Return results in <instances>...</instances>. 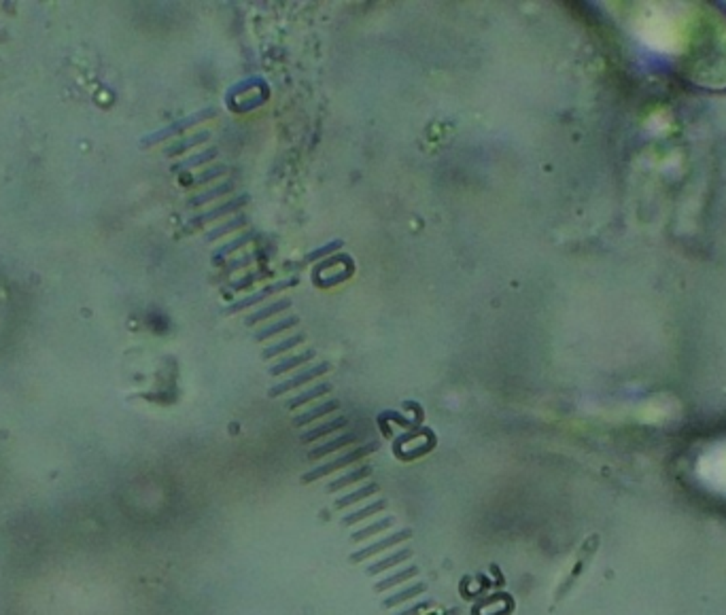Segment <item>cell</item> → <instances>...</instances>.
I'll return each mask as SVG.
<instances>
[{
  "mask_svg": "<svg viewBox=\"0 0 726 615\" xmlns=\"http://www.w3.org/2000/svg\"><path fill=\"white\" fill-rule=\"evenodd\" d=\"M376 448H378L376 441H370V443H365V446H361V448H355V450H351V452H346V454H340L338 458H333V461H329V463H325V465L314 467V469L308 471L302 480H304L306 484H311L314 480L325 478V475H329V473H333V471H338V469H342V467H346V465H351V463L361 461L363 456L376 452Z\"/></svg>",
  "mask_w": 726,
  "mask_h": 615,
  "instance_id": "1",
  "label": "cell"
},
{
  "mask_svg": "<svg viewBox=\"0 0 726 615\" xmlns=\"http://www.w3.org/2000/svg\"><path fill=\"white\" fill-rule=\"evenodd\" d=\"M296 285H300V278H298V276L281 278L279 283H274V285H270V287H266V289H261V291H257V293H253V295H249V298H242V300H238V302L225 306L223 308V314H238V312H242V310H247V308L255 306V304L268 300L270 295H276V293H281V291H285V289H289V287H296Z\"/></svg>",
  "mask_w": 726,
  "mask_h": 615,
  "instance_id": "2",
  "label": "cell"
},
{
  "mask_svg": "<svg viewBox=\"0 0 726 615\" xmlns=\"http://www.w3.org/2000/svg\"><path fill=\"white\" fill-rule=\"evenodd\" d=\"M249 202H251V196H249V194H240V196H236V198H232V200H227V202H223V204L214 206L212 210H208V212H202V214L194 216V219L187 223V231L202 227V225H204V223H208V221H214V219L227 216L229 212L242 210V208L249 204Z\"/></svg>",
  "mask_w": 726,
  "mask_h": 615,
  "instance_id": "3",
  "label": "cell"
},
{
  "mask_svg": "<svg viewBox=\"0 0 726 615\" xmlns=\"http://www.w3.org/2000/svg\"><path fill=\"white\" fill-rule=\"evenodd\" d=\"M327 372H329V363H318V365H312V367H308V369L300 372L298 376H294V378H289V380H285V382H281V384L272 387V389L268 391V395L274 399V397H279V395H285V393H287V391H291V389H300V387H304L306 382H311V380L318 378V376H323V374H327Z\"/></svg>",
  "mask_w": 726,
  "mask_h": 615,
  "instance_id": "4",
  "label": "cell"
},
{
  "mask_svg": "<svg viewBox=\"0 0 726 615\" xmlns=\"http://www.w3.org/2000/svg\"><path fill=\"white\" fill-rule=\"evenodd\" d=\"M408 539H413V530H410V528H404V530H400V532H393V535H389V537H385V539H380V541H376V543L363 547V550L353 552V554H351V562L368 560V558L380 554L383 550L393 547V545H398V543H404V541H408Z\"/></svg>",
  "mask_w": 726,
  "mask_h": 615,
  "instance_id": "5",
  "label": "cell"
},
{
  "mask_svg": "<svg viewBox=\"0 0 726 615\" xmlns=\"http://www.w3.org/2000/svg\"><path fill=\"white\" fill-rule=\"evenodd\" d=\"M217 115V108H202V110H198L196 115H190L187 119H183V121H177L175 125H170V127H166L164 132H157L155 136H151L145 144H153V142H157V140H164V138H168V136H172V134H181V132H185V130H190V127H194L196 123H202V121H207V119H212Z\"/></svg>",
  "mask_w": 726,
  "mask_h": 615,
  "instance_id": "6",
  "label": "cell"
},
{
  "mask_svg": "<svg viewBox=\"0 0 726 615\" xmlns=\"http://www.w3.org/2000/svg\"><path fill=\"white\" fill-rule=\"evenodd\" d=\"M357 439H359L357 433H344V435H340V437H336V439H331V441H327V443H323L318 448H312L311 452H308V458L311 461H318V458H323V456H327V454H331V452H336L340 448H346V446L355 443Z\"/></svg>",
  "mask_w": 726,
  "mask_h": 615,
  "instance_id": "7",
  "label": "cell"
},
{
  "mask_svg": "<svg viewBox=\"0 0 726 615\" xmlns=\"http://www.w3.org/2000/svg\"><path fill=\"white\" fill-rule=\"evenodd\" d=\"M259 233L255 231V229H249V231H244V233H240L238 238H234L232 242H227V244H223L214 255H212V263L214 266H223V257H227V255H232V253H236V251H240L244 244H249L251 240H255Z\"/></svg>",
  "mask_w": 726,
  "mask_h": 615,
  "instance_id": "8",
  "label": "cell"
},
{
  "mask_svg": "<svg viewBox=\"0 0 726 615\" xmlns=\"http://www.w3.org/2000/svg\"><path fill=\"white\" fill-rule=\"evenodd\" d=\"M346 426H348V418H346V416H338V418H333V420H329V422H323V424H318V426H312L311 431H306V433L302 435V441H304V443H311V441H316V439H321V437H325V435H329V433H333V431L346 429Z\"/></svg>",
  "mask_w": 726,
  "mask_h": 615,
  "instance_id": "9",
  "label": "cell"
},
{
  "mask_svg": "<svg viewBox=\"0 0 726 615\" xmlns=\"http://www.w3.org/2000/svg\"><path fill=\"white\" fill-rule=\"evenodd\" d=\"M370 473H372V469H370V467H359V469H353V471H348V473L340 475L338 480L329 482V484L325 486V490H327V493H338V490H342V488H346V486H351V484H355V482H363V480L370 475Z\"/></svg>",
  "mask_w": 726,
  "mask_h": 615,
  "instance_id": "10",
  "label": "cell"
},
{
  "mask_svg": "<svg viewBox=\"0 0 726 615\" xmlns=\"http://www.w3.org/2000/svg\"><path fill=\"white\" fill-rule=\"evenodd\" d=\"M314 357H316V352H314L312 348H308V350H304V352H300V354H296V357L281 359L276 365L270 367V374H272V376H281V374H285V372H289V369H296V367L304 365V363H311Z\"/></svg>",
  "mask_w": 726,
  "mask_h": 615,
  "instance_id": "11",
  "label": "cell"
},
{
  "mask_svg": "<svg viewBox=\"0 0 726 615\" xmlns=\"http://www.w3.org/2000/svg\"><path fill=\"white\" fill-rule=\"evenodd\" d=\"M408 558H413V550H410V547L400 550V552H395V554H391V556H387V558H380L378 562L370 564V567H368V575L374 577V575H378V573H383V571H387V569H391V567H398L400 562H404V560H408Z\"/></svg>",
  "mask_w": 726,
  "mask_h": 615,
  "instance_id": "12",
  "label": "cell"
},
{
  "mask_svg": "<svg viewBox=\"0 0 726 615\" xmlns=\"http://www.w3.org/2000/svg\"><path fill=\"white\" fill-rule=\"evenodd\" d=\"M329 393H331V384H329V382H321V384L312 387V389H308V391H304V393L296 395L294 399H289V401H287V408H289V410H298V408H302V406L311 404L312 399H316V397H323V395H329Z\"/></svg>",
  "mask_w": 726,
  "mask_h": 615,
  "instance_id": "13",
  "label": "cell"
},
{
  "mask_svg": "<svg viewBox=\"0 0 726 615\" xmlns=\"http://www.w3.org/2000/svg\"><path fill=\"white\" fill-rule=\"evenodd\" d=\"M298 322H300L298 316H285V318H281L279 322H272V325H268V327H261L259 331H255L253 337H255V342H264V340H268V337H272V335H279V333H283V331L296 327Z\"/></svg>",
  "mask_w": 726,
  "mask_h": 615,
  "instance_id": "14",
  "label": "cell"
},
{
  "mask_svg": "<svg viewBox=\"0 0 726 615\" xmlns=\"http://www.w3.org/2000/svg\"><path fill=\"white\" fill-rule=\"evenodd\" d=\"M422 592H427V586H425V584H415V586H408V588H404V590H400V592L391 594L389 599H385L383 607H385V609H393V607H398V605H404L406 601H415V596L422 594Z\"/></svg>",
  "mask_w": 726,
  "mask_h": 615,
  "instance_id": "15",
  "label": "cell"
},
{
  "mask_svg": "<svg viewBox=\"0 0 726 615\" xmlns=\"http://www.w3.org/2000/svg\"><path fill=\"white\" fill-rule=\"evenodd\" d=\"M289 308H291V300H279V302H274V304H270V306L261 308V310L249 314V316L244 318V325H247V327H253V325H257V322H261V320H266V318H270V316H274V314H279V312H283V310H289Z\"/></svg>",
  "mask_w": 726,
  "mask_h": 615,
  "instance_id": "16",
  "label": "cell"
},
{
  "mask_svg": "<svg viewBox=\"0 0 726 615\" xmlns=\"http://www.w3.org/2000/svg\"><path fill=\"white\" fill-rule=\"evenodd\" d=\"M340 408V401H325V404H321V406H314L312 410L308 411H304L302 416H296L294 418V424L296 426H304V424H308V422H312V420H318V418H323L325 414H331V411H336Z\"/></svg>",
  "mask_w": 726,
  "mask_h": 615,
  "instance_id": "17",
  "label": "cell"
},
{
  "mask_svg": "<svg viewBox=\"0 0 726 615\" xmlns=\"http://www.w3.org/2000/svg\"><path fill=\"white\" fill-rule=\"evenodd\" d=\"M378 490H380V488H378V484H368V486H363V488H357V490H353L351 495H344V497H340V499L336 501V510L351 508L353 503H357V501H361V499H368V497L376 495Z\"/></svg>",
  "mask_w": 726,
  "mask_h": 615,
  "instance_id": "18",
  "label": "cell"
},
{
  "mask_svg": "<svg viewBox=\"0 0 726 615\" xmlns=\"http://www.w3.org/2000/svg\"><path fill=\"white\" fill-rule=\"evenodd\" d=\"M416 575H418V569H416V567H406L404 571L393 573V575L380 579V582L374 586V590H376V592H387L389 588H393V586H398V584H402V582H408V579H413Z\"/></svg>",
  "mask_w": 726,
  "mask_h": 615,
  "instance_id": "19",
  "label": "cell"
},
{
  "mask_svg": "<svg viewBox=\"0 0 726 615\" xmlns=\"http://www.w3.org/2000/svg\"><path fill=\"white\" fill-rule=\"evenodd\" d=\"M304 340H306L304 333H296V335H291V337H287V340H283V342H279V344L268 346V348L261 352V357H264V359H272V357H276V354H283V352H287V350L300 346Z\"/></svg>",
  "mask_w": 726,
  "mask_h": 615,
  "instance_id": "20",
  "label": "cell"
},
{
  "mask_svg": "<svg viewBox=\"0 0 726 615\" xmlns=\"http://www.w3.org/2000/svg\"><path fill=\"white\" fill-rule=\"evenodd\" d=\"M232 189H234V181H223V183H219L217 187H212V189H208L207 194H202V196H196V198H192L187 204L190 206H202V204H207V202H210V200H217V198H221V196H227V194H232Z\"/></svg>",
  "mask_w": 726,
  "mask_h": 615,
  "instance_id": "21",
  "label": "cell"
},
{
  "mask_svg": "<svg viewBox=\"0 0 726 615\" xmlns=\"http://www.w3.org/2000/svg\"><path fill=\"white\" fill-rule=\"evenodd\" d=\"M247 223H249V216H247V214H236V216H234V219H229L227 223H223V225H219L217 229L208 231L207 240L208 242H214L217 238H221V236H225V233H232V231H236V229L244 227Z\"/></svg>",
  "mask_w": 726,
  "mask_h": 615,
  "instance_id": "22",
  "label": "cell"
},
{
  "mask_svg": "<svg viewBox=\"0 0 726 615\" xmlns=\"http://www.w3.org/2000/svg\"><path fill=\"white\" fill-rule=\"evenodd\" d=\"M385 508H387L385 501H374V503H370V505H365V508H361V510H357V512L344 515V517H342V524H344V526H353V524H357V522H361V520H365V517L374 515V513H380Z\"/></svg>",
  "mask_w": 726,
  "mask_h": 615,
  "instance_id": "23",
  "label": "cell"
},
{
  "mask_svg": "<svg viewBox=\"0 0 726 615\" xmlns=\"http://www.w3.org/2000/svg\"><path fill=\"white\" fill-rule=\"evenodd\" d=\"M207 140H210V132H208V130H202V132H198V134H194V136H190V138H185V140L175 142V144L166 151V155H179V153H183V151H187V149H194V147L207 142Z\"/></svg>",
  "mask_w": 726,
  "mask_h": 615,
  "instance_id": "24",
  "label": "cell"
},
{
  "mask_svg": "<svg viewBox=\"0 0 726 615\" xmlns=\"http://www.w3.org/2000/svg\"><path fill=\"white\" fill-rule=\"evenodd\" d=\"M391 526H393V517H383V520H378V522H372L370 526H365V528H361V530L353 532V535H351V541H353V543L365 541V539H370L372 535H376V532H383V530H387V528H391Z\"/></svg>",
  "mask_w": 726,
  "mask_h": 615,
  "instance_id": "25",
  "label": "cell"
},
{
  "mask_svg": "<svg viewBox=\"0 0 726 615\" xmlns=\"http://www.w3.org/2000/svg\"><path fill=\"white\" fill-rule=\"evenodd\" d=\"M217 157V149L214 147H210V149H204L202 153H198V155H194V157H190V159H185V162H181V164H177V166H172V172H177V170H187V168H196V166H202V164H208L210 159H214Z\"/></svg>",
  "mask_w": 726,
  "mask_h": 615,
  "instance_id": "26",
  "label": "cell"
},
{
  "mask_svg": "<svg viewBox=\"0 0 726 615\" xmlns=\"http://www.w3.org/2000/svg\"><path fill=\"white\" fill-rule=\"evenodd\" d=\"M353 270H355V266L353 263H348V266H344L340 272H336V274H329V276H325V278H318V280H314L318 287H336V285H340V283H344V280H348L351 276H353Z\"/></svg>",
  "mask_w": 726,
  "mask_h": 615,
  "instance_id": "27",
  "label": "cell"
},
{
  "mask_svg": "<svg viewBox=\"0 0 726 615\" xmlns=\"http://www.w3.org/2000/svg\"><path fill=\"white\" fill-rule=\"evenodd\" d=\"M266 278H272V272H270V270H257V272H251V274H247L244 278H240V280L232 283V285H229V291H242V289H249L253 283H257V280H266Z\"/></svg>",
  "mask_w": 726,
  "mask_h": 615,
  "instance_id": "28",
  "label": "cell"
},
{
  "mask_svg": "<svg viewBox=\"0 0 726 615\" xmlns=\"http://www.w3.org/2000/svg\"><path fill=\"white\" fill-rule=\"evenodd\" d=\"M229 172V168L227 166H212L210 170H204L202 174H198L196 179H192V181H185L187 185H194V187H198V185H204V183H210V181H214V179H219V177H225Z\"/></svg>",
  "mask_w": 726,
  "mask_h": 615,
  "instance_id": "29",
  "label": "cell"
},
{
  "mask_svg": "<svg viewBox=\"0 0 726 615\" xmlns=\"http://www.w3.org/2000/svg\"><path fill=\"white\" fill-rule=\"evenodd\" d=\"M344 246V240H331V242H327L325 246H321V248H316V251H312V253H308L306 257H304V263H312V261H316V259H323V257H327V255H331L333 251H340Z\"/></svg>",
  "mask_w": 726,
  "mask_h": 615,
  "instance_id": "30",
  "label": "cell"
},
{
  "mask_svg": "<svg viewBox=\"0 0 726 615\" xmlns=\"http://www.w3.org/2000/svg\"><path fill=\"white\" fill-rule=\"evenodd\" d=\"M259 253H247V255H242V257H236V259H232L225 268H223V272H221V276L219 278H225V276H229L232 272H236V270H240V268H247V266H251L253 263V259L257 257Z\"/></svg>",
  "mask_w": 726,
  "mask_h": 615,
  "instance_id": "31",
  "label": "cell"
},
{
  "mask_svg": "<svg viewBox=\"0 0 726 615\" xmlns=\"http://www.w3.org/2000/svg\"><path fill=\"white\" fill-rule=\"evenodd\" d=\"M348 263H353V259L348 257V255H333V257H327L325 261H321L314 270H312V276H318L323 270H327V268H333V266H348Z\"/></svg>",
  "mask_w": 726,
  "mask_h": 615,
  "instance_id": "32",
  "label": "cell"
},
{
  "mask_svg": "<svg viewBox=\"0 0 726 615\" xmlns=\"http://www.w3.org/2000/svg\"><path fill=\"white\" fill-rule=\"evenodd\" d=\"M429 607H431V603H429V601H422V603H418V605H415V607H408V609H404L402 614H398V615H418L420 611L429 609Z\"/></svg>",
  "mask_w": 726,
  "mask_h": 615,
  "instance_id": "33",
  "label": "cell"
}]
</instances>
